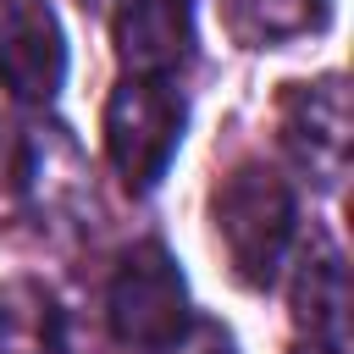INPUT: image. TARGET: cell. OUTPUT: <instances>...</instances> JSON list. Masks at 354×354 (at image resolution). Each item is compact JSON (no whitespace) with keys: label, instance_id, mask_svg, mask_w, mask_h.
<instances>
[{"label":"cell","instance_id":"obj_1","mask_svg":"<svg viewBox=\"0 0 354 354\" xmlns=\"http://www.w3.org/2000/svg\"><path fill=\"white\" fill-rule=\"evenodd\" d=\"M210 227L232 277L243 288H271L288 266L293 227H299L288 177L266 160H238L210 188Z\"/></svg>","mask_w":354,"mask_h":354},{"label":"cell","instance_id":"obj_2","mask_svg":"<svg viewBox=\"0 0 354 354\" xmlns=\"http://www.w3.org/2000/svg\"><path fill=\"white\" fill-rule=\"evenodd\" d=\"M183 122H188V105H183L177 77L127 72L111 88V100H105V155L133 194H149L166 177V166L183 144Z\"/></svg>","mask_w":354,"mask_h":354},{"label":"cell","instance_id":"obj_3","mask_svg":"<svg viewBox=\"0 0 354 354\" xmlns=\"http://www.w3.org/2000/svg\"><path fill=\"white\" fill-rule=\"evenodd\" d=\"M105 315H111L116 343H127L138 354H160L166 343H177L188 332V288H183V271L166 243L149 238L122 254L111 293H105Z\"/></svg>","mask_w":354,"mask_h":354},{"label":"cell","instance_id":"obj_4","mask_svg":"<svg viewBox=\"0 0 354 354\" xmlns=\"http://www.w3.org/2000/svg\"><path fill=\"white\" fill-rule=\"evenodd\" d=\"M277 138H282L288 160L315 188H337L348 171V88H343V77L326 72L310 83H288L277 100Z\"/></svg>","mask_w":354,"mask_h":354},{"label":"cell","instance_id":"obj_5","mask_svg":"<svg viewBox=\"0 0 354 354\" xmlns=\"http://www.w3.org/2000/svg\"><path fill=\"white\" fill-rule=\"evenodd\" d=\"M0 83L28 105H50L61 94L66 33L50 0H0Z\"/></svg>","mask_w":354,"mask_h":354},{"label":"cell","instance_id":"obj_6","mask_svg":"<svg viewBox=\"0 0 354 354\" xmlns=\"http://www.w3.org/2000/svg\"><path fill=\"white\" fill-rule=\"evenodd\" d=\"M111 33H116V61L144 77H177L194 55L188 0H122Z\"/></svg>","mask_w":354,"mask_h":354},{"label":"cell","instance_id":"obj_7","mask_svg":"<svg viewBox=\"0 0 354 354\" xmlns=\"http://www.w3.org/2000/svg\"><path fill=\"white\" fill-rule=\"evenodd\" d=\"M293 321L310 332V343L348 354V271L332 238H310L299 277H293Z\"/></svg>","mask_w":354,"mask_h":354},{"label":"cell","instance_id":"obj_8","mask_svg":"<svg viewBox=\"0 0 354 354\" xmlns=\"http://www.w3.org/2000/svg\"><path fill=\"white\" fill-rule=\"evenodd\" d=\"M332 0H221V28L243 50H282L304 33H321Z\"/></svg>","mask_w":354,"mask_h":354},{"label":"cell","instance_id":"obj_9","mask_svg":"<svg viewBox=\"0 0 354 354\" xmlns=\"http://www.w3.org/2000/svg\"><path fill=\"white\" fill-rule=\"evenodd\" d=\"M160 354H232V343H227V332L221 326H194V332H183L177 343H166Z\"/></svg>","mask_w":354,"mask_h":354},{"label":"cell","instance_id":"obj_10","mask_svg":"<svg viewBox=\"0 0 354 354\" xmlns=\"http://www.w3.org/2000/svg\"><path fill=\"white\" fill-rule=\"evenodd\" d=\"M288 354H332V348H321V343H299V348H288Z\"/></svg>","mask_w":354,"mask_h":354},{"label":"cell","instance_id":"obj_11","mask_svg":"<svg viewBox=\"0 0 354 354\" xmlns=\"http://www.w3.org/2000/svg\"><path fill=\"white\" fill-rule=\"evenodd\" d=\"M77 6H88V11H100V6H105V0H77Z\"/></svg>","mask_w":354,"mask_h":354},{"label":"cell","instance_id":"obj_12","mask_svg":"<svg viewBox=\"0 0 354 354\" xmlns=\"http://www.w3.org/2000/svg\"><path fill=\"white\" fill-rule=\"evenodd\" d=\"M0 354H33V348H0Z\"/></svg>","mask_w":354,"mask_h":354}]
</instances>
